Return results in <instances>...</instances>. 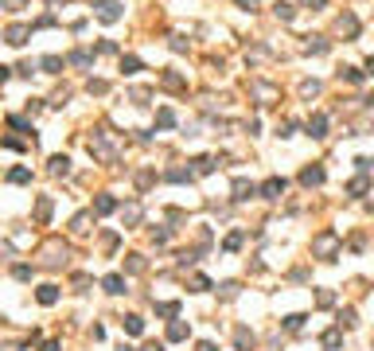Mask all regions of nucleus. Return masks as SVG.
Listing matches in <instances>:
<instances>
[{
  "label": "nucleus",
  "mask_w": 374,
  "mask_h": 351,
  "mask_svg": "<svg viewBox=\"0 0 374 351\" xmlns=\"http://www.w3.org/2000/svg\"><path fill=\"white\" fill-rule=\"evenodd\" d=\"M102 285H105V292H125V277H121V273H109Z\"/></svg>",
  "instance_id": "14"
},
{
  "label": "nucleus",
  "mask_w": 374,
  "mask_h": 351,
  "mask_svg": "<svg viewBox=\"0 0 374 351\" xmlns=\"http://www.w3.org/2000/svg\"><path fill=\"white\" fill-rule=\"evenodd\" d=\"M113 207H117V199H113V195H98V199H94V211H98V215H109Z\"/></svg>",
  "instance_id": "12"
},
{
  "label": "nucleus",
  "mask_w": 374,
  "mask_h": 351,
  "mask_svg": "<svg viewBox=\"0 0 374 351\" xmlns=\"http://www.w3.org/2000/svg\"><path fill=\"white\" fill-rule=\"evenodd\" d=\"M191 289H195V292H207V289H210V281H207V277H203V273H199V277H195V281H191Z\"/></svg>",
  "instance_id": "32"
},
{
  "label": "nucleus",
  "mask_w": 374,
  "mask_h": 351,
  "mask_svg": "<svg viewBox=\"0 0 374 351\" xmlns=\"http://www.w3.org/2000/svg\"><path fill=\"white\" fill-rule=\"evenodd\" d=\"M4 39H8L12 47H20L24 39H28V28H24V24H16V28H8V31H4Z\"/></svg>",
  "instance_id": "11"
},
{
  "label": "nucleus",
  "mask_w": 374,
  "mask_h": 351,
  "mask_svg": "<svg viewBox=\"0 0 374 351\" xmlns=\"http://www.w3.org/2000/svg\"><path fill=\"white\" fill-rule=\"evenodd\" d=\"M43 351H59V343H43Z\"/></svg>",
  "instance_id": "41"
},
{
  "label": "nucleus",
  "mask_w": 374,
  "mask_h": 351,
  "mask_svg": "<svg viewBox=\"0 0 374 351\" xmlns=\"http://www.w3.org/2000/svg\"><path fill=\"white\" fill-rule=\"evenodd\" d=\"M320 343H324L328 351H339V343H343V328H331V332H324V336H320Z\"/></svg>",
  "instance_id": "7"
},
{
  "label": "nucleus",
  "mask_w": 374,
  "mask_h": 351,
  "mask_svg": "<svg viewBox=\"0 0 374 351\" xmlns=\"http://www.w3.org/2000/svg\"><path fill=\"white\" fill-rule=\"evenodd\" d=\"M257 4H261V0H238V8H246V12H254Z\"/></svg>",
  "instance_id": "37"
},
{
  "label": "nucleus",
  "mask_w": 374,
  "mask_h": 351,
  "mask_svg": "<svg viewBox=\"0 0 374 351\" xmlns=\"http://www.w3.org/2000/svg\"><path fill=\"white\" fill-rule=\"evenodd\" d=\"M66 168H70V160H66V156H51V176L66 172Z\"/></svg>",
  "instance_id": "26"
},
{
  "label": "nucleus",
  "mask_w": 374,
  "mask_h": 351,
  "mask_svg": "<svg viewBox=\"0 0 374 351\" xmlns=\"http://www.w3.org/2000/svg\"><path fill=\"white\" fill-rule=\"evenodd\" d=\"M273 12L281 16V20H292V16H296V8H292V4H284V0H277V4H273Z\"/></svg>",
  "instance_id": "20"
},
{
  "label": "nucleus",
  "mask_w": 374,
  "mask_h": 351,
  "mask_svg": "<svg viewBox=\"0 0 374 351\" xmlns=\"http://www.w3.org/2000/svg\"><path fill=\"white\" fill-rule=\"evenodd\" d=\"M366 74H374V55H370V58H366Z\"/></svg>",
  "instance_id": "40"
},
{
  "label": "nucleus",
  "mask_w": 374,
  "mask_h": 351,
  "mask_svg": "<svg viewBox=\"0 0 374 351\" xmlns=\"http://www.w3.org/2000/svg\"><path fill=\"white\" fill-rule=\"evenodd\" d=\"M312 254L320 262H335V254H339V234L335 230H324L312 238Z\"/></svg>",
  "instance_id": "1"
},
{
  "label": "nucleus",
  "mask_w": 374,
  "mask_h": 351,
  "mask_svg": "<svg viewBox=\"0 0 374 351\" xmlns=\"http://www.w3.org/2000/svg\"><path fill=\"white\" fill-rule=\"evenodd\" d=\"M257 191H261L265 199H281V195H284V180H281V176H269V180H265Z\"/></svg>",
  "instance_id": "3"
},
{
  "label": "nucleus",
  "mask_w": 374,
  "mask_h": 351,
  "mask_svg": "<svg viewBox=\"0 0 374 351\" xmlns=\"http://www.w3.org/2000/svg\"><path fill=\"white\" fill-rule=\"evenodd\" d=\"M35 297H39V305H55V301H59V289H55V285H43Z\"/></svg>",
  "instance_id": "16"
},
{
  "label": "nucleus",
  "mask_w": 374,
  "mask_h": 351,
  "mask_svg": "<svg viewBox=\"0 0 374 351\" xmlns=\"http://www.w3.org/2000/svg\"><path fill=\"white\" fill-rule=\"evenodd\" d=\"M300 4H304V8H312V12H320V8L328 4V0H300Z\"/></svg>",
  "instance_id": "35"
},
{
  "label": "nucleus",
  "mask_w": 374,
  "mask_h": 351,
  "mask_svg": "<svg viewBox=\"0 0 374 351\" xmlns=\"http://www.w3.org/2000/svg\"><path fill=\"white\" fill-rule=\"evenodd\" d=\"M199 351H218V347H214L210 339H203V343H199Z\"/></svg>",
  "instance_id": "38"
},
{
  "label": "nucleus",
  "mask_w": 374,
  "mask_h": 351,
  "mask_svg": "<svg viewBox=\"0 0 374 351\" xmlns=\"http://www.w3.org/2000/svg\"><path fill=\"white\" fill-rule=\"evenodd\" d=\"M129 269H133V273H140V269H144V262H140V254H129Z\"/></svg>",
  "instance_id": "34"
},
{
  "label": "nucleus",
  "mask_w": 374,
  "mask_h": 351,
  "mask_svg": "<svg viewBox=\"0 0 374 351\" xmlns=\"http://www.w3.org/2000/svg\"><path fill=\"white\" fill-rule=\"evenodd\" d=\"M234 343H238V351H250V347H254V332L238 328V332H234Z\"/></svg>",
  "instance_id": "13"
},
{
  "label": "nucleus",
  "mask_w": 374,
  "mask_h": 351,
  "mask_svg": "<svg viewBox=\"0 0 374 351\" xmlns=\"http://www.w3.org/2000/svg\"><path fill=\"white\" fill-rule=\"evenodd\" d=\"M339 74H343V82H351V86H359V82H362V71H355V67H343Z\"/></svg>",
  "instance_id": "24"
},
{
  "label": "nucleus",
  "mask_w": 374,
  "mask_h": 351,
  "mask_svg": "<svg viewBox=\"0 0 374 351\" xmlns=\"http://www.w3.org/2000/svg\"><path fill=\"white\" fill-rule=\"evenodd\" d=\"M324 180H328V176H324V168H320V164H312V168H304V172H300V184H304V188H320Z\"/></svg>",
  "instance_id": "4"
},
{
  "label": "nucleus",
  "mask_w": 374,
  "mask_h": 351,
  "mask_svg": "<svg viewBox=\"0 0 374 351\" xmlns=\"http://www.w3.org/2000/svg\"><path fill=\"white\" fill-rule=\"evenodd\" d=\"M191 164H195V168H191L195 176H210V172H214V160H210V156H199V160H191Z\"/></svg>",
  "instance_id": "15"
},
{
  "label": "nucleus",
  "mask_w": 374,
  "mask_h": 351,
  "mask_svg": "<svg viewBox=\"0 0 374 351\" xmlns=\"http://www.w3.org/2000/svg\"><path fill=\"white\" fill-rule=\"evenodd\" d=\"M125 332H129V336H140V332H144V320H140V316H125Z\"/></svg>",
  "instance_id": "18"
},
{
  "label": "nucleus",
  "mask_w": 374,
  "mask_h": 351,
  "mask_svg": "<svg viewBox=\"0 0 374 351\" xmlns=\"http://www.w3.org/2000/svg\"><path fill=\"white\" fill-rule=\"evenodd\" d=\"M8 180H12V184H28V180H31V172H28V168H16V172L8 176Z\"/></svg>",
  "instance_id": "30"
},
{
  "label": "nucleus",
  "mask_w": 374,
  "mask_h": 351,
  "mask_svg": "<svg viewBox=\"0 0 374 351\" xmlns=\"http://www.w3.org/2000/svg\"><path fill=\"white\" fill-rule=\"evenodd\" d=\"M284 328H288V332H296V328H304V316H300V312H292V316H284Z\"/></svg>",
  "instance_id": "28"
},
{
  "label": "nucleus",
  "mask_w": 374,
  "mask_h": 351,
  "mask_svg": "<svg viewBox=\"0 0 374 351\" xmlns=\"http://www.w3.org/2000/svg\"><path fill=\"white\" fill-rule=\"evenodd\" d=\"M144 351H164V343H148V347H144Z\"/></svg>",
  "instance_id": "39"
},
{
  "label": "nucleus",
  "mask_w": 374,
  "mask_h": 351,
  "mask_svg": "<svg viewBox=\"0 0 374 351\" xmlns=\"http://www.w3.org/2000/svg\"><path fill=\"white\" fill-rule=\"evenodd\" d=\"M4 8H8V12H20V8H24V0H4Z\"/></svg>",
  "instance_id": "36"
},
{
  "label": "nucleus",
  "mask_w": 374,
  "mask_h": 351,
  "mask_svg": "<svg viewBox=\"0 0 374 351\" xmlns=\"http://www.w3.org/2000/svg\"><path fill=\"white\" fill-rule=\"evenodd\" d=\"M316 305H320V308H331V305H335V292H331V289H320V292H316Z\"/></svg>",
  "instance_id": "23"
},
{
  "label": "nucleus",
  "mask_w": 374,
  "mask_h": 351,
  "mask_svg": "<svg viewBox=\"0 0 374 351\" xmlns=\"http://www.w3.org/2000/svg\"><path fill=\"white\" fill-rule=\"evenodd\" d=\"M164 86H172V90H180V86H183V78H180V74H164Z\"/></svg>",
  "instance_id": "33"
},
{
  "label": "nucleus",
  "mask_w": 374,
  "mask_h": 351,
  "mask_svg": "<svg viewBox=\"0 0 374 351\" xmlns=\"http://www.w3.org/2000/svg\"><path fill=\"white\" fill-rule=\"evenodd\" d=\"M308 137H316V141H320V137H328V117H324V113H312V117H308Z\"/></svg>",
  "instance_id": "5"
},
{
  "label": "nucleus",
  "mask_w": 374,
  "mask_h": 351,
  "mask_svg": "<svg viewBox=\"0 0 374 351\" xmlns=\"http://www.w3.org/2000/svg\"><path fill=\"white\" fill-rule=\"evenodd\" d=\"M121 71H125V74H136V71H140V58H133V55L121 58Z\"/></svg>",
  "instance_id": "27"
},
{
  "label": "nucleus",
  "mask_w": 374,
  "mask_h": 351,
  "mask_svg": "<svg viewBox=\"0 0 374 351\" xmlns=\"http://www.w3.org/2000/svg\"><path fill=\"white\" fill-rule=\"evenodd\" d=\"M355 320H359V316H355V308H339V328H355Z\"/></svg>",
  "instance_id": "17"
},
{
  "label": "nucleus",
  "mask_w": 374,
  "mask_h": 351,
  "mask_svg": "<svg viewBox=\"0 0 374 351\" xmlns=\"http://www.w3.org/2000/svg\"><path fill=\"white\" fill-rule=\"evenodd\" d=\"M156 312H160V316H168V320H176V316H180V305H176V301H168V305H156Z\"/></svg>",
  "instance_id": "19"
},
{
  "label": "nucleus",
  "mask_w": 374,
  "mask_h": 351,
  "mask_svg": "<svg viewBox=\"0 0 374 351\" xmlns=\"http://www.w3.org/2000/svg\"><path fill=\"white\" fill-rule=\"evenodd\" d=\"M35 219H39V222L51 219V199H39V207H35Z\"/></svg>",
  "instance_id": "25"
},
{
  "label": "nucleus",
  "mask_w": 374,
  "mask_h": 351,
  "mask_svg": "<svg viewBox=\"0 0 374 351\" xmlns=\"http://www.w3.org/2000/svg\"><path fill=\"white\" fill-rule=\"evenodd\" d=\"M304 51H308V55H328V39H320V35H308Z\"/></svg>",
  "instance_id": "10"
},
{
  "label": "nucleus",
  "mask_w": 374,
  "mask_h": 351,
  "mask_svg": "<svg viewBox=\"0 0 374 351\" xmlns=\"http://www.w3.org/2000/svg\"><path fill=\"white\" fill-rule=\"evenodd\" d=\"M300 94H304V98H316V94H320V82H316V78H312V82H304Z\"/></svg>",
  "instance_id": "31"
},
{
  "label": "nucleus",
  "mask_w": 374,
  "mask_h": 351,
  "mask_svg": "<svg viewBox=\"0 0 374 351\" xmlns=\"http://www.w3.org/2000/svg\"><path fill=\"white\" fill-rule=\"evenodd\" d=\"M187 336H191V328H187L183 320H172V324H168V339H172V343H180V339H187Z\"/></svg>",
  "instance_id": "6"
},
{
  "label": "nucleus",
  "mask_w": 374,
  "mask_h": 351,
  "mask_svg": "<svg viewBox=\"0 0 374 351\" xmlns=\"http://www.w3.org/2000/svg\"><path fill=\"white\" fill-rule=\"evenodd\" d=\"M156 125H160V129H172V125H176V113H172V109H160V113H156Z\"/></svg>",
  "instance_id": "21"
},
{
  "label": "nucleus",
  "mask_w": 374,
  "mask_h": 351,
  "mask_svg": "<svg viewBox=\"0 0 374 351\" xmlns=\"http://www.w3.org/2000/svg\"><path fill=\"white\" fill-rule=\"evenodd\" d=\"M339 35H347V39H355V35H359V20H355L351 12L339 20Z\"/></svg>",
  "instance_id": "9"
},
{
  "label": "nucleus",
  "mask_w": 374,
  "mask_h": 351,
  "mask_svg": "<svg viewBox=\"0 0 374 351\" xmlns=\"http://www.w3.org/2000/svg\"><path fill=\"white\" fill-rule=\"evenodd\" d=\"M250 195H257V188L250 184V180H242V176H238V180H234V199L242 203V199H250Z\"/></svg>",
  "instance_id": "8"
},
{
  "label": "nucleus",
  "mask_w": 374,
  "mask_h": 351,
  "mask_svg": "<svg viewBox=\"0 0 374 351\" xmlns=\"http://www.w3.org/2000/svg\"><path fill=\"white\" fill-rule=\"evenodd\" d=\"M366 188H370V184H366V176H355V180L347 184V191H351V195H362Z\"/></svg>",
  "instance_id": "22"
},
{
  "label": "nucleus",
  "mask_w": 374,
  "mask_h": 351,
  "mask_svg": "<svg viewBox=\"0 0 374 351\" xmlns=\"http://www.w3.org/2000/svg\"><path fill=\"white\" fill-rule=\"evenodd\" d=\"M59 67H62V58H59V55H47V58H43V71H47V74H55Z\"/></svg>",
  "instance_id": "29"
},
{
  "label": "nucleus",
  "mask_w": 374,
  "mask_h": 351,
  "mask_svg": "<svg viewBox=\"0 0 374 351\" xmlns=\"http://www.w3.org/2000/svg\"><path fill=\"white\" fill-rule=\"evenodd\" d=\"M98 20H102V24H117L121 20V4L117 0H102V4H98Z\"/></svg>",
  "instance_id": "2"
}]
</instances>
